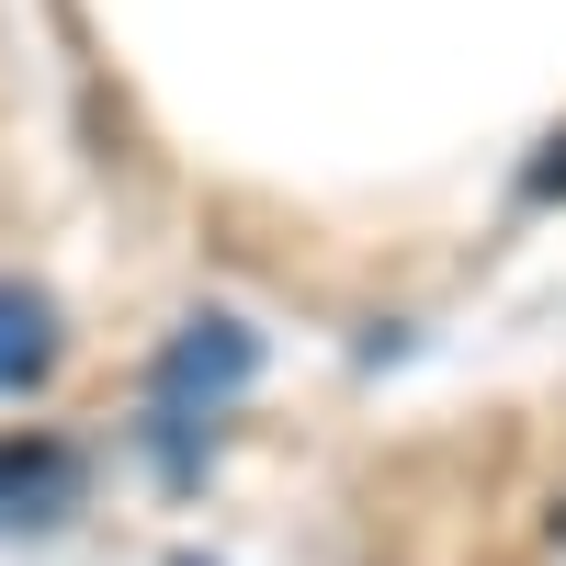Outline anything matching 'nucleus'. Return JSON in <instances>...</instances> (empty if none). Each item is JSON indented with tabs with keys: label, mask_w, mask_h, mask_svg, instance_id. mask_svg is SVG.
I'll return each instance as SVG.
<instances>
[{
	"label": "nucleus",
	"mask_w": 566,
	"mask_h": 566,
	"mask_svg": "<svg viewBox=\"0 0 566 566\" xmlns=\"http://www.w3.org/2000/svg\"><path fill=\"white\" fill-rule=\"evenodd\" d=\"M250 374H261V340H250L239 317H216V306H205V317H181V328H170V352H159V374H148V453L170 464V476H193V464H205L193 442L216 431V408L239 397Z\"/></svg>",
	"instance_id": "1"
},
{
	"label": "nucleus",
	"mask_w": 566,
	"mask_h": 566,
	"mask_svg": "<svg viewBox=\"0 0 566 566\" xmlns=\"http://www.w3.org/2000/svg\"><path fill=\"white\" fill-rule=\"evenodd\" d=\"M181 566H205V555H181Z\"/></svg>",
	"instance_id": "5"
},
{
	"label": "nucleus",
	"mask_w": 566,
	"mask_h": 566,
	"mask_svg": "<svg viewBox=\"0 0 566 566\" xmlns=\"http://www.w3.org/2000/svg\"><path fill=\"white\" fill-rule=\"evenodd\" d=\"M533 193H544V205H555V193H566V136H555V159H544V170H533Z\"/></svg>",
	"instance_id": "4"
},
{
	"label": "nucleus",
	"mask_w": 566,
	"mask_h": 566,
	"mask_svg": "<svg viewBox=\"0 0 566 566\" xmlns=\"http://www.w3.org/2000/svg\"><path fill=\"white\" fill-rule=\"evenodd\" d=\"M57 374V306L34 283H0V397H34Z\"/></svg>",
	"instance_id": "3"
},
{
	"label": "nucleus",
	"mask_w": 566,
	"mask_h": 566,
	"mask_svg": "<svg viewBox=\"0 0 566 566\" xmlns=\"http://www.w3.org/2000/svg\"><path fill=\"white\" fill-rule=\"evenodd\" d=\"M69 510H80V453L69 442H0V522H69Z\"/></svg>",
	"instance_id": "2"
}]
</instances>
